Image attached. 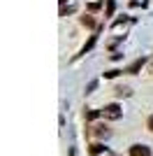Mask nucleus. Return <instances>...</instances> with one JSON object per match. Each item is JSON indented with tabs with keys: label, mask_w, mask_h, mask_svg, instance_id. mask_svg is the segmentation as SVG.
Instances as JSON below:
<instances>
[{
	"label": "nucleus",
	"mask_w": 153,
	"mask_h": 156,
	"mask_svg": "<svg viewBox=\"0 0 153 156\" xmlns=\"http://www.w3.org/2000/svg\"><path fill=\"white\" fill-rule=\"evenodd\" d=\"M102 117H104V119H109V121H118V119L123 117L121 105H116V103H111V105H104V110H102Z\"/></svg>",
	"instance_id": "f257e3e1"
},
{
	"label": "nucleus",
	"mask_w": 153,
	"mask_h": 156,
	"mask_svg": "<svg viewBox=\"0 0 153 156\" xmlns=\"http://www.w3.org/2000/svg\"><path fill=\"white\" fill-rule=\"evenodd\" d=\"M130 156H151V149L146 144H132L130 147Z\"/></svg>",
	"instance_id": "f03ea898"
},
{
	"label": "nucleus",
	"mask_w": 153,
	"mask_h": 156,
	"mask_svg": "<svg viewBox=\"0 0 153 156\" xmlns=\"http://www.w3.org/2000/svg\"><path fill=\"white\" fill-rule=\"evenodd\" d=\"M90 135H95V137H107L109 135V128L104 124H93L90 126Z\"/></svg>",
	"instance_id": "7ed1b4c3"
},
{
	"label": "nucleus",
	"mask_w": 153,
	"mask_h": 156,
	"mask_svg": "<svg viewBox=\"0 0 153 156\" xmlns=\"http://www.w3.org/2000/svg\"><path fill=\"white\" fill-rule=\"evenodd\" d=\"M90 154H93V156L107 154V147H104V144H100V142H95V144H90Z\"/></svg>",
	"instance_id": "20e7f679"
},
{
	"label": "nucleus",
	"mask_w": 153,
	"mask_h": 156,
	"mask_svg": "<svg viewBox=\"0 0 153 156\" xmlns=\"http://www.w3.org/2000/svg\"><path fill=\"white\" fill-rule=\"evenodd\" d=\"M81 26H86V28H93V26H95V19H93L90 14H86V16H81Z\"/></svg>",
	"instance_id": "39448f33"
},
{
	"label": "nucleus",
	"mask_w": 153,
	"mask_h": 156,
	"mask_svg": "<svg viewBox=\"0 0 153 156\" xmlns=\"http://www.w3.org/2000/svg\"><path fill=\"white\" fill-rule=\"evenodd\" d=\"M141 65H144V58H137V61H134V63H132V65H130V68H127V72H130V75H134V72L139 70Z\"/></svg>",
	"instance_id": "423d86ee"
},
{
	"label": "nucleus",
	"mask_w": 153,
	"mask_h": 156,
	"mask_svg": "<svg viewBox=\"0 0 153 156\" xmlns=\"http://www.w3.org/2000/svg\"><path fill=\"white\" fill-rule=\"evenodd\" d=\"M130 93H132V91H130V86H118V89H116V96H118V98H127Z\"/></svg>",
	"instance_id": "0eeeda50"
},
{
	"label": "nucleus",
	"mask_w": 153,
	"mask_h": 156,
	"mask_svg": "<svg viewBox=\"0 0 153 156\" xmlns=\"http://www.w3.org/2000/svg\"><path fill=\"white\" fill-rule=\"evenodd\" d=\"M95 40H97V35H90V40L83 44V49H81V54H86V51H90L93 49V44H95Z\"/></svg>",
	"instance_id": "6e6552de"
},
{
	"label": "nucleus",
	"mask_w": 153,
	"mask_h": 156,
	"mask_svg": "<svg viewBox=\"0 0 153 156\" xmlns=\"http://www.w3.org/2000/svg\"><path fill=\"white\" fill-rule=\"evenodd\" d=\"M97 114H102V112H95V110H90L88 114H86V119H88V121H93V119H95Z\"/></svg>",
	"instance_id": "1a4fd4ad"
},
{
	"label": "nucleus",
	"mask_w": 153,
	"mask_h": 156,
	"mask_svg": "<svg viewBox=\"0 0 153 156\" xmlns=\"http://www.w3.org/2000/svg\"><path fill=\"white\" fill-rule=\"evenodd\" d=\"M118 75V70H109V72H104V77H116Z\"/></svg>",
	"instance_id": "9d476101"
},
{
	"label": "nucleus",
	"mask_w": 153,
	"mask_h": 156,
	"mask_svg": "<svg viewBox=\"0 0 153 156\" xmlns=\"http://www.w3.org/2000/svg\"><path fill=\"white\" fill-rule=\"evenodd\" d=\"M70 12H74V7H63V12H60V14L65 16V14H70Z\"/></svg>",
	"instance_id": "9b49d317"
},
{
	"label": "nucleus",
	"mask_w": 153,
	"mask_h": 156,
	"mask_svg": "<svg viewBox=\"0 0 153 156\" xmlns=\"http://www.w3.org/2000/svg\"><path fill=\"white\" fill-rule=\"evenodd\" d=\"M114 12V0H109V7H107V14H111Z\"/></svg>",
	"instance_id": "f8f14e48"
},
{
	"label": "nucleus",
	"mask_w": 153,
	"mask_h": 156,
	"mask_svg": "<svg viewBox=\"0 0 153 156\" xmlns=\"http://www.w3.org/2000/svg\"><path fill=\"white\" fill-rule=\"evenodd\" d=\"M146 126H148V130H153V117H148V121H146Z\"/></svg>",
	"instance_id": "ddd939ff"
},
{
	"label": "nucleus",
	"mask_w": 153,
	"mask_h": 156,
	"mask_svg": "<svg viewBox=\"0 0 153 156\" xmlns=\"http://www.w3.org/2000/svg\"><path fill=\"white\" fill-rule=\"evenodd\" d=\"M104 156H118V154H111V151H107V154H104Z\"/></svg>",
	"instance_id": "4468645a"
},
{
	"label": "nucleus",
	"mask_w": 153,
	"mask_h": 156,
	"mask_svg": "<svg viewBox=\"0 0 153 156\" xmlns=\"http://www.w3.org/2000/svg\"><path fill=\"white\" fill-rule=\"evenodd\" d=\"M151 72H153V63H151Z\"/></svg>",
	"instance_id": "2eb2a0df"
}]
</instances>
